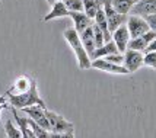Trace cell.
<instances>
[{
	"instance_id": "cell-17",
	"label": "cell",
	"mask_w": 156,
	"mask_h": 138,
	"mask_svg": "<svg viewBox=\"0 0 156 138\" xmlns=\"http://www.w3.org/2000/svg\"><path fill=\"white\" fill-rule=\"evenodd\" d=\"M137 0H111V5L118 13L121 15H130L131 9L134 7Z\"/></svg>"
},
{
	"instance_id": "cell-3",
	"label": "cell",
	"mask_w": 156,
	"mask_h": 138,
	"mask_svg": "<svg viewBox=\"0 0 156 138\" xmlns=\"http://www.w3.org/2000/svg\"><path fill=\"white\" fill-rule=\"evenodd\" d=\"M45 115L48 118V125H50V132L55 134H63V132H75V125L70 121H67L64 116L58 115L54 110H45Z\"/></svg>"
},
{
	"instance_id": "cell-29",
	"label": "cell",
	"mask_w": 156,
	"mask_h": 138,
	"mask_svg": "<svg viewBox=\"0 0 156 138\" xmlns=\"http://www.w3.org/2000/svg\"><path fill=\"white\" fill-rule=\"evenodd\" d=\"M45 2H47L48 5H51V6H53L54 3H58V2H63V0H45Z\"/></svg>"
},
{
	"instance_id": "cell-20",
	"label": "cell",
	"mask_w": 156,
	"mask_h": 138,
	"mask_svg": "<svg viewBox=\"0 0 156 138\" xmlns=\"http://www.w3.org/2000/svg\"><path fill=\"white\" fill-rule=\"evenodd\" d=\"M28 124H29V126H31L32 132H34L38 138H50V131H47L45 128H42L41 125H38L37 122H34L32 119H29V118H28Z\"/></svg>"
},
{
	"instance_id": "cell-1",
	"label": "cell",
	"mask_w": 156,
	"mask_h": 138,
	"mask_svg": "<svg viewBox=\"0 0 156 138\" xmlns=\"http://www.w3.org/2000/svg\"><path fill=\"white\" fill-rule=\"evenodd\" d=\"M63 38L66 39L67 45L72 48V51L75 52V57L77 60V66L80 70H89L92 69V60L88 55L86 49L82 44L80 35L76 32L75 28H67L64 32H63Z\"/></svg>"
},
{
	"instance_id": "cell-14",
	"label": "cell",
	"mask_w": 156,
	"mask_h": 138,
	"mask_svg": "<svg viewBox=\"0 0 156 138\" xmlns=\"http://www.w3.org/2000/svg\"><path fill=\"white\" fill-rule=\"evenodd\" d=\"M66 16H69V10L66 9V6H64L63 2H58V3H54V5L51 6V10L42 18V21L50 22V21H54V19L66 18Z\"/></svg>"
},
{
	"instance_id": "cell-7",
	"label": "cell",
	"mask_w": 156,
	"mask_h": 138,
	"mask_svg": "<svg viewBox=\"0 0 156 138\" xmlns=\"http://www.w3.org/2000/svg\"><path fill=\"white\" fill-rule=\"evenodd\" d=\"M92 69L101 70L104 73H108V74H115V76H126L130 74L129 70L126 69L122 64H115V62L107 61L104 58H98L92 61Z\"/></svg>"
},
{
	"instance_id": "cell-27",
	"label": "cell",
	"mask_w": 156,
	"mask_h": 138,
	"mask_svg": "<svg viewBox=\"0 0 156 138\" xmlns=\"http://www.w3.org/2000/svg\"><path fill=\"white\" fill-rule=\"evenodd\" d=\"M5 103H9V100H7L6 95H2V96H0V105H5Z\"/></svg>"
},
{
	"instance_id": "cell-10",
	"label": "cell",
	"mask_w": 156,
	"mask_h": 138,
	"mask_svg": "<svg viewBox=\"0 0 156 138\" xmlns=\"http://www.w3.org/2000/svg\"><path fill=\"white\" fill-rule=\"evenodd\" d=\"M111 35H112V41H114V44L117 45L118 51H120L121 54H124V52L127 51V48H129V42H130V39H131V36H130V34H129V29H127V25H126V23L121 25V26L118 28V29H115Z\"/></svg>"
},
{
	"instance_id": "cell-4",
	"label": "cell",
	"mask_w": 156,
	"mask_h": 138,
	"mask_svg": "<svg viewBox=\"0 0 156 138\" xmlns=\"http://www.w3.org/2000/svg\"><path fill=\"white\" fill-rule=\"evenodd\" d=\"M102 7H104V12H105V16H107V22H108V28L111 31V34L115 29H118L121 25L127 23L129 15L118 13L111 5V0H102Z\"/></svg>"
},
{
	"instance_id": "cell-22",
	"label": "cell",
	"mask_w": 156,
	"mask_h": 138,
	"mask_svg": "<svg viewBox=\"0 0 156 138\" xmlns=\"http://www.w3.org/2000/svg\"><path fill=\"white\" fill-rule=\"evenodd\" d=\"M143 66L150 67V69H153L156 71V51H147V52H144Z\"/></svg>"
},
{
	"instance_id": "cell-24",
	"label": "cell",
	"mask_w": 156,
	"mask_h": 138,
	"mask_svg": "<svg viewBox=\"0 0 156 138\" xmlns=\"http://www.w3.org/2000/svg\"><path fill=\"white\" fill-rule=\"evenodd\" d=\"M144 19L149 25V29L156 32V15H149V16H144Z\"/></svg>"
},
{
	"instance_id": "cell-19",
	"label": "cell",
	"mask_w": 156,
	"mask_h": 138,
	"mask_svg": "<svg viewBox=\"0 0 156 138\" xmlns=\"http://www.w3.org/2000/svg\"><path fill=\"white\" fill-rule=\"evenodd\" d=\"M5 132H6L7 138H23L20 128L15 122V119H10V118H7L5 121Z\"/></svg>"
},
{
	"instance_id": "cell-25",
	"label": "cell",
	"mask_w": 156,
	"mask_h": 138,
	"mask_svg": "<svg viewBox=\"0 0 156 138\" xmlns=\"http://www.w3.org/2000/svg\"><path fill=\"white\" fill-rule=\"evenodd\" d=\"M50 138H76V137H75V132H63V134L50 132Z\"/></svg>"
},
{
	"instance_id": "cell-15",
	"label": "cell",
	"mask_w": 156,
	"mask_h": 138,
	"mask_svg": "<svg viewBox=\"0 0 156 138\" xmlns=\"http://www.w3.org/2000/svg\"><path fill=\"white\" fill-rule=\"evenodd\" d=\"M80 39H82V44H83L85 49H86V52H88V55L90 57V60H92V55H94V52H95V49H96L95 39H94V29H92V26H89L86 31L82 32Z\"/></svg>"
},
{
	"instance_id": "cell-13",
	"label": "cell",
	"mask_w": 156,
	"mask_h": 138,
	"mask_svg": "<svg viewBox=\"0 0 156 138\" xmlns=\"http://www.w3.org/2000/svg\"><path fill=\"white\" fill-rule=\"evenodd\" d=\"M130 15H137L143 18L149 15H156V0H137Z\"/></svg>"
},
{
	"instance_id": "cell-30",
	"label": "cell",
	"mask_w": 156,
	"mask_h": 138,
	"mask_svg": "<svg viewBox=\"0 0 156 138\" xmlns=\"http://www.w3.org/2000/svg\"><path fill=\"white\" fill-rule=\"evenodd\" d=\"M0 6H2V0H0Z\"/></svg>"
},
{
	"instance_id": "cell-8",
	"label": "cell",
	"mask_w": 156,
	"mask_h": 138,
	"mask_svg": "<svg viewBox=\"0 0 156 138\" xmlns=\"http://www.w3.org/2000/svg\"><path fill=\"white\" fill-rule=\"evenodd\" d=\"M45 110L47 108L40 106V105H34V106H29L22 109V112L27 115L29 119H32L34 122H37L38 125H41L42 128H45L47 131H50V125H48V118L45 115Z\"/></svg>"
},
{
	"instance_id": "cell-9",
	"label": "cell",
	"mask_w": 156,
	"mask_h": 138,
	"mask_svg": "<svg viewBox=\"0 0 156 138\" xmlns=\"http://www.w3.org/2000/svg\"><path fill=\"white\" fill-rule=\"evenodd\" d=\"M143 58H144V52L134 51V49H127L124 52L122 66L129 70V73H134L143 66Z\"/></svg>"
},
{
	"instance_id": "cell-12",
	"label": "cell",
	"mask_w": 156,
	"mask_h": 138,
	"mask_svg": "<svg viewBox=\"0 0 156 138\" xmlns=\"http://www.w3.org/2000/svg\"><path fill=\"white\" fill-rule=\"evenodd\" d=\"M156 38V32L153 31H149V32H146L144 35L142 36H137V38H131L129 42V48L127 49H134V51H140V52H144L147 47H149V44L153 39Z\"/></svg>"
},
{
	"instance_id": "cell-6",
	"label": "cell",
	"mask_w": 156,
	"mask_h": 138,
	"mask_svg": "<svg viewBox=\"0 0 156 138\" xmlns=\"http://www.w3.org/2000/svg\"><path fill=\"white\" fill-rule=\"evenodd\" d=\"M126 25H127V29H129V34L131 38L142 36V35L150 31L146 19L143 16H137V15H129Z\"/></svg>"
},
{
	"instance_id": "cell-5",
	"label": "cell",
	"mask_w": 156,
	"mask_h": 138,
	"mask_svg": "<svg viewBox=\"0 0 156 138\" xmlns=\"http://www.w3.org/2000/svg\"><path fill=\"white\" fill-rule=\"evenodd\" d=\"M37 84L32 76L29 74H20L13 80V84L6 90V95H20V93H27Z\"/></svg>"
},
{
	"instance_id": "cell-23",
	"label": "cell",
	"mask_w": 156,
	"mask_h": 138,
	"mask_svg": "<svg viewBox=\"0 0 156 138\" xmlns=\"http://www.w3.org/2000/svg\"><path fill=\"white\" fill-rule=\"evenodd\" d=\"M92 29H94V39H95V45L96 48H99V47H102L104 44H105V36H104V32H102L101 29H99V26L98 25H92Z\"/></svg>"
},
{
	"instance_id": "cell-11",
	"label": "cell",
	"mask_w": 156,
	"mask_h": 138,
	"mask_svg": "<svg viewBox=\"0 0 156 138\" xmlns=\"http://www.w3.org/2000/svg\"><path fill=\"white\" fill-rule=\"evenodd\" d=\"M69 18L73 21V28L79 35L94 25V19H90L85 12H69Z\"/></svg>"
},
{
	"instance_id": "cell-2",
	"label": "cell",
	"mask_w": 156,
	"mask_h": 138,
	"mask_svg": "<svg viewBox=\"0 0 156 138\" xmlns=\"http://www.w3.org/2000/svg\"><path fill=\"white\" fill-rule=\"evenodd\" d=\"M6 95V93H5ZM7 100H9V105L15 108L18 110H22L25 108H29V106H34V105H40V106H45V102L44 99L41 97L40 92H38V84H35L32 89L27 92V93H20V95H6Z\"/></svg>"
},
{
	"instance_id": "cell-28",
	"label": "cell",
	"mask_w": 156,
	"mask_h": 138,
	"mask_svg": "<svg viewBox=\"0 0 156 138\" xmlns=\"http://www.w3.org/2000/svg\"><path fill=\"white\" fill-rule=\"evenodd\" d=\"M10 108V105L9 103H5V105H0V115H2V112L3 110H6V109H9Z\"/></svg>"
},
{
	"instance_id": "cell-26",
	"label": "cell",
	"mask_w": 156,
	"mask_h": 138,
	"mask_svg": "<svg viewBox=\"0 0 156 138\" xmlns=\"http://www.w3.org/2000/svg\"><path fill=\"white\" fill-rule=\"evenodd\" d=\"M147 51H156V38L149 44V47H147V49L144 52H147Z\"/></svg>"
},
{
	"instance_id": "cell-18",
	"label": "cell",
	"mask_w": 156,
	"mask_h": 138,
	"mask_svg": "<svg viewBox=\"0 0 156 138\" xmlns=\"http://www.w3.org/2000/svg\"><path fill=\"white\" fill-rule=\"evenodd\" d=\"M101 7H102V0H83V12L88 15L90 19L95 18Z\"/></svg>"
},
{
	"instance_id": "cell-16",
	"label": "cell",
	"mask_w": 156,
	"mask_h": 138,
	"mask_svg": "<svg viewBox=\"0 0 156 138\" xmlns=\"http://www.w3.org/2000/svg\"><path fill=\"white\" fill-rule=\"evenodd\" d=\"M120 51L117 48V45L114 44V41H109V42H105L102 47L95 49V52L92 55V61L94 60H98V58H104V57H108L111 54H118Z\"/></svg>"
},
{
	"instance_id": "cell-21",
	"label": "cell",
	"mask_w": 156,
	"mask_h": 138,
	"mask_svg": "<svg viewBox=\"0 0 156 138\" xmlns=\"http://www.w3.org/2000/svg\"><path fill=\"white\" fill-rule=\"evenodd\" d=\"M69 12H83V0H63Z\"/></svg>"
}]
</instances>
